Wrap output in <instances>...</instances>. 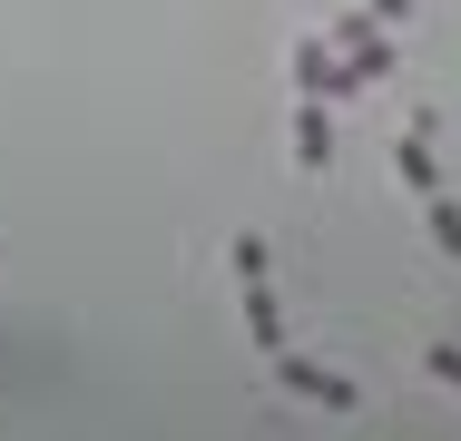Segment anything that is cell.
<instances>
[{"label":"cell","mask_w":461,"mask_h":441,"mask_svg":"<svg viewBox=\"0 0 461 441\" xmlns=\"http://www.w3.org/2000/svg\"><path fill=\"white\" fill-rule=\"evenodd\" d=\"M236 294H246V334H256V353H294V344H285V314H276V265H266V236H236Z\"/></svg>","instance_id":"6da1fadb"},{"label":"cell","mask_w":461,"mask_h":441,"mask_svg":"<svg viewBox=\"0 0 461 441\" xmlns=\"http://www.w3.org/2000/svg\"><path fill=\"white\" fill-rule=\"evenodd\" d=\"M276 382L294 392V402H314V412H354V402H364L344 373H324V363H294V353H276Z\"/></svg>","instance_id":"7a4b0ae2"},{"label":"cell","mask_w":461,"mask_h":441,"mask_svg":"<svg viewBox=\"0 0 461 441\" xmlns=\"http://www.w3.org/2000/svg\"><path fill=\"white\" fill-rule=\"evenodd\" d=\"M334 40H344V69H354V88H373L383 69H393V59H402V50L383 40V20H373V10H354V20L334 30Z\"/></svg>","instance_id":"3957f363"},{"label":"cell","mask_w":461,"mask_h":441,"mask_svg":"<svg viewBox=\"0 0 461 441\" xmlns=\"http://www.w3.org/2000/svg\"><path fill=\"white\" fill-rule=\"evenodd\" d=\"M294 88H304V98H324V108H344V98H354V69H344L324 40H294Z\"/></svg>","instance_id":"277c9868"},{"label":"cell","mask_w":461,"mask_h":441,"mask_svg":"<svg viewBox=\"0 0 461 441\" xmlns=\"http://www.w3.org/2000/svg\"><path fill=\"white\" fill-rule=\"evenodd\" d=\"M294 158H304V167H334V108H324V98L294 108Z\"/></svg>","instance_id":"5b68a950"},{"label":"cell","mask_w":461,"mask_h":441,"mask_svg":"<svg viewBox=\"0 0 461 441\" xmlns=\"http://www.w3.org/2000/svg\"><path fill=\"white\" fill-rule=\"evenodd\" d=\"M422 226H432L442 256H461V206H452V196H422Z\"/></svg>","instance_id":"8992f818"},{"label":"cell","mask_w":461,"mask_h":441,"mask_svg":"<svg viewBox=\"0 0 461 441\" xmlns=\"http://www.w3.org/2000/svg\"><path fill=\"white\" fill-rule=\"evenodd\" d=\"M432 382H452V392H461V353H452V344L432 353Z\"/></svg>","instance_id":"52a82bcc"},{"label":"cell","mask_w":461,"mask_h":441,"mask_svg":"<svg viewBox=\"0 0 461 441\" xmlns=\"http://www.w3.org/2000/svg\"><path fill=\"white\" fill-rule=\"evenodd\" d=\"M402 10H412V0H373V20H383V30H393V20H402Z\"/></svg>","instance_id":"ba28073f"}]
</instances>
